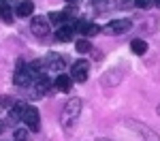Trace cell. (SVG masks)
<instances>
[{"label":"cell","instance_id":"6da1fadb","mask_svg":"<svg viewBox=\"0 0 160 141\" xmlns=\"http://www.w3.org/2000/svg\"><path fill=\"white\" fill-rule=\"evenodd\" d=\"M79 113H81V98H71V101L64 105V109H62V124L66 128H71L79 120Z\"/></svg>","mask_w":160,"mask_h":141},{"label":"cell","instance_id":"7a4b0ae2","mask_svg":"<svg viewBox=\"0 0 160 141\" xmlns=\"http://www.w3.org/2000/svg\"><path fill=\"white\" fill-rule=\"evenodd\" d=\"M132 28V22L130 19H113L105 26V34L109 37H118V34H126L128 30Z\"/></svg>","mask_w":160,"mask_h":141},{"label":"cell","instance_id":"3957f363","mask_svg":"<svg viewBox=\"0 0 160 141\" xmlns=\"http://www.w3.org/2000/svg\"><path fill=\"white\" fill-rule=\"evenodd\" d=\"M30 30L34 37H47L49 34V19L47 17H41V15H34L32 22H30Z\"/></svg>","mask_w":160,"mask_h":141},{"label":"cell","instance_id":"277c9868","mask_svg":"<svg viewBox=\"0 0 160 141\" xmlns=\"http://www.w3.org/2000/svg\"><path fill=\"white\" fill-rule=\"evenodd\" d=\"M22 120H24L26 124L32 128V133H38V130H41V115H38V109H37V107H28V105H26Z\"/></svg>","mask_w":160,"mask_h":141},{"label":"cell","instance_id":"5b68a950","mask_svg":"<svg viewBox=\"0 0 160 141\" xmlns=\"http://www.w3.org/2000/svg\"><path fill=\"white\" fill-rule=\"evenodd\" d=\"M90 75V62L86 60H77L73 64V68H71V79L73 81H79V83H83Z\"/></svg>","mask_w":160,"mask_h":141},{"label":"cell","instance_id":"8992f818","mask_svg":"<svg viewBox=\"0 0 160 141\" xmlns=\"http://www.w3.org/2000/svg\"><path fill=\"white\" fill-rule=\"evenodd\" d=\"M49 90H51L49 77L41 75V77H37V79L32 81V94H34V98H43V96H45Z\"/></svg>","mask_w":160,"mask_h":141},{"label":"cell","instance_id":"52a82bcc","mask_svg":"<svg viewBox=\"0 0 160 141\" xmlns=\"http://www.w3.org/2000/svg\"><path fill=\"white\" fill-rule=\"evenodd\" d=\"M43 66H47L49 71H62V68H64V58H62L60 53H53V51H51V53H47Z\"/></svg>","mask_w":160,"mask_h":141},{"label":"cell","instance_id":"ba28073f","mask_svg":"<svg viewBox=\"0 0 160 141\" xmlns=\"http://www.w3.org/2000/svg\"><path fill=\"white\" fill-rule=\"evenodd\" d=\"M13 81H15V86H19V88H28V86H32V75L26 71V66L24 68H17L15 71V77H13Z\"/></svg>","mask_w":160,"mask_h":141},{"label":"cell","instance_id":"9c48e42d","mask_svg":"<svg viewBox=\"0 0 160 141\" xmlns=\"http://www.w3.org/2000/svg\"><path fill=\"white\" fill-rule=\"evenodd\" d=\"M73 28L77 30V32H81L83 37H94V34H98V32H100L98 26L92 24V22H77Z\"/></svg>","mask_w":160,"mask_h":141},{"label":"cell","instance_id":"30bf717a","mask_svg":"<svg viewBox=\"0 0 160 141\" xmlns=\"http://www.w3.org/2000/svg\"><path fill=\"white\" fill-rule=\"evenodd\" d=\"M73 34H75V28H73V24H62L60 28L56 30V38H58V41H62V43L71 41V38H73Z\"/></svg>","mask_w":160,"mask_h":141},{"label":"cell","instance_id":"8fae6325","mask_svg":"<svg viewBox=\"0 0 160 141\" xmlns=\"http://www.w3.org/2000/svg\"><path fill=\"white\" fill-rule=\"evenodd\" d=\"M53 83H56V88L60 92H71V88H73V79L68 75H58L53 79Z\"/></svg>","mask_w":160,"mask_h":141},{"label":"cell","instance_id":"7c38bea8","mask_svg":"<svg viewBox=\"0 0 160 141\" xmlns=\"http://www.w3.org/2000/svg\"><path fill=\"white\" fill-rule=\"evenodd\" d=\"M32 11H34L32 0H26V2H19L17 4V15L19 17H32Z\"/></svg>","mask_w":160,"mask_h":141},{"label":"cell","instance_id":"4fadbf2b","mask_svg":"<svg viewBox=\"0 0 160 141\" xmlns=\"http://www.w3.org/2000/svg\"><path fill=\"white\" fill-rule=\"evenodd\" d=\"M130 49H132V53H137V56H143V53H148V43H145L143 38H135V41L130 43Z\"/></svg>","mask_w":160,"mask_h":141},{"label":"cell","instance_id":"5bb4252c","mask_svg":"<svg viewBox=\"0 0 160 141\" xmlns=\"http://www.w3.org/2000/svg\"><path fill=\"white\" fill-rule=\"evenodd\" d=\"M24 109H26L24 103H13V107L9 109V118H11V120H22V115H24Z\"/></svg>","mask_w":160,"mask_h":141},{"label":"cell","instance_id":"9a60e30c","mask_svg":"<svg viewBox=\"0 0 160 141\" xmlns=\"http://www.w3.org/2000/svg\"><path fill=\"white\" fill-rule=\"evenodd\" d=\"M75 49L79 51V53H88V51H92V43L88 38H79L77 45H75Z\"/></svg>","mask_w":160,"mask_h":141},{"label":"cell","instance_id":"2e32d148","mask_svg":"<svg viewBox=\"0 0 160 141\" xmlns=\"http://www.w3.org/2000/svg\"><path fill=\"white\" fill-rule=\"evenodd\" d=\"M13 103H15V96H0V111H9L13 107Z\"/></svg>","mask_w":160,"mask_h":141},{"label":"cell","instance_id":"e0dca14e","mask_svg":"<svg viewBox=\"0 0 160 141\" xmlns=\"http://www.w3.org/2000/svg\"><path fill=\"white\" fill-rule=\"evenodd\" d=\"M0 19L4 22V24H11L13 22V13L9 7H0Z\"/></svg>","mask_w":160,"mask_h":141},{"label":"cell","instance_id":"ac0fdd59","mask_svg":"<svg viewBox=\"0 0 160 141\" xmlns=\"http://www.w3.org/2000/svg\"><path fill=\"white\" fill-rule=\"evenodd\" d=\"M13 139L15 141H28V130L26 128H15L13 130Z\"/></svg>","mask_w":160,"mask_h":141},{"label":"cell","instance_id":"d6986e66","mask_svg":"<svg viewBox=\"0 0 160 141\" xmlns=\"http://www.w3.org/2000/svg\"><path fill=\"white\" fill-rule=\"evenodd\" d=\"M66 17H71L66 11H62V13H51L49 15V22H56V24H60V22H64Z\"/></svg>","mask_w":160,"mask_h":141},{"label":"cell","instance_id":"ffe728a7","mask_svg":"<svg viewBox=\"0 0 160 141\" xmlns=\"http://www.w3.org/2000/svg\"><path fill=\"white\" fill-rule=\"evenodd\" d=\"M0 7H9V9H13V7H17V0H0Z\"/></svg>","mask_w":160,"mask_h":141},{"label":"cell","instance_id":"44dd1931","mask_svg":"<svg viewBox=\"0 0 160 141\" xmlns=\"http://www.w3.org/2000/svg\"><path fill=\"white\" fill-rule=\"evenodd\" d=\"M149 2H152V0H135V4L139 7V9H145V7H149Z\"/></svg>","mask_w":160,"mask_h":141},{"label":"cell","instance_id":"7402d4cb","mask_svg":"<svg viewBox=\"0 0 160 141\" xmlns=\"http://www.w3.org/2000/svg\"><path fill=\"white\" fill-rule=\"evenodd\" d=\"M2 128H4V124H2V122H0V133H2Z\"/></svg>","mask_w":160,"mask_h":141},{"label":"cell","instance_id":"603a6c76","mask_svg":"<svg viewBox=\"0 0 160 141\" xmlns=\"http://www.w3.org/2000/svg\"><path fill=\"white\" fill-rule=\"evenodd\" d=\"M94 2H107V0H94Z\"/></svg>","mask_w":160,"mask_h":141},{"label":"cell","instance_id":"cb8c5ba5","mask_svg":"<svg viewBox=\"0 0 160 141\" xmlns=\"http://www.w3.org/2000/svg\"><path fill=\"white\" fill-rule=\"evenodd\" d=\"M98 141H111V139H98Z\"/></svg>","mask_w":160,"mask_h":141},{"label":"cell","instance_id":"d4e9b609","mask_svg":"<svg viewBox=\"0 0 160 141\" xmlns=\"http://www.w3.org/2000/svg\"><path fill=\"white\" fill-rule=\"evenodd\" d=\"M66 2H77V0H66Z\"/></svg>","mask_w":160,"mask_h":141}]
</instances>
